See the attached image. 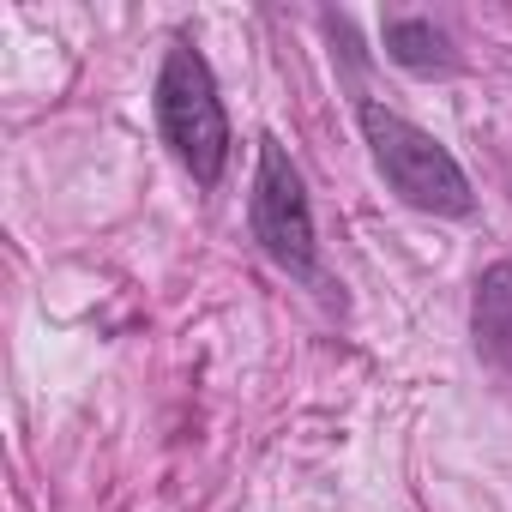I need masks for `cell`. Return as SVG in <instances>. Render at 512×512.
<instances>
[{
    "mask_svg": "<svg viewBox=\"0 0 512 512\" xmlns=\"http://www.w3.org/2000/svg\"><path fill=\"white\" fill-rule=\"evenodd\" d=\"M470 338H476L482 362L512 374V260L482 266L476 296H470Z\"/></svg>",
    "mask_w": 512,
    "mask_h": 512,
    "instance_id": "4",
    "label": "cell"
},
{
    "mask_svg": "<svg viewBox=\"0 0 512 512\" xmlns=\"http://www.w3.org/2000/svg\"><path fill=\"white\" fill-rule=\"evenodd\" d=\"M151 109H157V133H163V145L175 151V163H181L199 187H217L223 169H229V115H223L211 61H205L187 37H175V43L163 49Z\"/></svg>",
    "mask_w": 512,
    "mask_h": 512,
    "instance_id": "2",
    "label": "cell"
},
{
    "mask_svg": "<svg viewBox=\"0 0 512 512\" xmlns=\"http://www.w3.org/2000/svg\"><path fill=\"white\" fill-rule=\"evenodd\" d=\"M356 127H362V145H368L380 181L410 211H428V217H476V187H470L464 163L428 127H416L410 115H398V109H386L374 97H356Z\"/></svg>",
    "mask_w": 512,
    "mask_h": 512,
    "instance_id": "1",
    "label": "cell"
},
{
    "mask_svg": "<svg viewBox=\"0 0 512 512\" xmlns=\"http://www.w3.org/2000/svg\"><path fill=\"white\" fill-rule=\"evenodd\" d=\"M380 43H386V61H392V67L422 73V79H434V73H452V67H458L452 37H446L434 19H416V13H392V19L380 25Z\"/></svg>",
    "mask_w": 512,
    "mask_h": 512,
    "instance_id": "5",
    "label": "cell"
},
{
    "mask_svg": "<svg viewBox=\"0 0 512 512\" xmlns=\"http://www.w3.org/2000/svg\"><path fill=\"white\" fill-rule=\"evenodd\" d=\"M247 223H253V241L260 253L302 278V284H326L320 278V229H314V199H308V181L296 169V157L284 151L278 133L260 139V169H253V199H247Z\"/></svg>",
    "mask_w": 512,
    "mask_h": 512,
    "instance_id": "3",
    "label": "cell"
}]
</instances>
